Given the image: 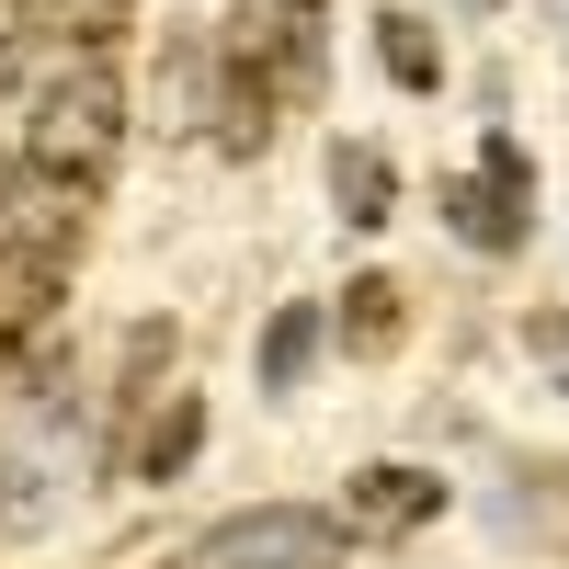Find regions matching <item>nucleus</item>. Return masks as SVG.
Masks as SVG:
<instances>
[{
  "label": "nucleus",
  "mask_w": 569,
  "mask_h": 569,
  "mask_svg": "<svg viewBox=\"0 0 569 569\" xmlns=\"http://www.w3.org/2000/svg\"><path fill=\"white\" fill-rule=\"evenodd\" d=\"M114 149H126V91H114V69L103 58H80V69H58L34 91V126H23V171L46 182V194H91V182L114 171Z\"/></svg>",
  "instance_id": "f257e3e1"
},
{
  "label": "nucleus",
  "mask_w": 569,
  "mask_h": 569,
  "mask_svg": "<svg viewBox=\"0 0 569 569\" xmlns=\"http://www.w3.org/2000/svg\"><path fill=\"white\" fill-rule=\"evenodd\" d=\"M182 569H342V525L308 501H262V512H228Z\"/></svg>",
  "instance_id": "f03ea898"
},
{
  "label": "nucleus",
  "mask_w": 569,
  "mask_h": 569,
  "mask_svg": "<svg viewBox=\"0 0 569 569\" xmlns=\"http://www.w3.org/2000/svg\"><path fill=\"white\" fill-rule=\"evenodd\" d=\"M69 251H80V217L69 206H34L23 228H0V342H23V330L58 308Z\"/></svg>",
  "instance_id": "7ed1b4c3"
},
{
  "label": "nucleus",
  "mask_w": 569,
  "mask_h": 569,
  "mask_svg": "<svg viewBox=\"0 0 569 569\" xmlns=\"http://www.w3.org/2000/svg\"><path fill=\"white\" fill-rule=\"evenodd\" d=\"M273 137V34L262 23H217V149L251 160Z\"/></svg>",
  "instance_id": "20e7f679"
},
{
  "label": "nucleus",
  "mask_w": 569,
  "mask_h": 569,
  "mask_svg": "<svg viewBox=\"0 0 569 569\" xmlns=\"http://www.w3.org/2000/svg\"><path fill=\"white\" fill-rule=\"evenodd\" d=\"M525 206H536V182H525V149H512V137L479 149V182H445L456 240H479V251H512V240H525Z\"/></svg>",
  "instance_id": "39448f33"
},
{
  "label": "nucleus",
  "mask_w": 569,
  "mask_h": 569,
  "mask_svg": "<svg viewBox=\"0 0 569 569\" xmlns=\"http://www.w3.org/2000/svg\"><path fill=\"white\" fill-rule=\"evenodd\" d=\"M433 512H445V479H421V467H365L353 501H342V536L388 547V536H410V525H433Z\"/></svg>",
  "instance_id": "423d86ee"
},
{
  "label": "nucleus",
  "mask_w": 569,
  "mask_h": 569,
  "mask_svg": "<svg viewBox=\"0 0 569 569\" xmlns=\"http://www.w3.org/2000/svg\"><path fill=\"white\" fill-rule=\"evenodd\" d=\"M273 69H284V91H319V69H330V34H319V0H273Z\"/></svg>",
  "instance_id": "0eeeda50"
},
{
  "label": "nucleus",
  "mask_w": 569,
  "mask_h": 569,
  "mask_svg": "<svg viewBox=\"0 0 569 569\" xmlns=\"http://www.w3.org/2000/svg\"><path fill=\"white\" fill-rule=\"evenodd\" d=\"M330 206H342L353 228H376V217L399 206V171L376 160V149H353V137H342V149H330Z\"/></svg>",
  "instance_id": "6e6552de"
},
{
  "label": "nucleus",
  "mask_w": 569,
  "mask_h": 569,
  "mask_svg": "<svg viewBox=\"0 0 569 569\" xmlns=\"http://www.w3.org/2000/svg\"><path fill=\"white\" fill-rule=\"evenodd\" d=\"M308 353H319V308H273V330H262V388L284 399L308 376Z\"/></svg>",
  "instance_id": "1a4fd4ad"
},
{
  "label": "nucleus",
  "mask_w": 569,
  "mask_h": 569,
  "mask_svg": "<svg viewBox=\"0 0 569 569\" xmlns=\"http://www.w3.org/2000/svg\"><path fill=\"white\" fill-rule=\"evenodd\" d=\"M376 46H388V80L399 91H433L445 58H433V34H421V12H376Z\"/></svg>",
  "instance_id": "9d476101"
},
{
  "label": "nucleus",
  "mask_w": 569,
  "mask_h": 569,
  "mask_svg": "<svg viewBox=\"0 0 569 569\" xmlns=\"http://www.w3.org/2000/svg\"><path fill=\"white\" fill-rule=\"evenodd\" d=\"M206 445V410L194 399H160V421H149V445H137V479H171L182 456Z\"/></svg>",
  "instance_id": "9b49d317"
},
{
  "label": "nucleus",
  "mask_w": 569,
  "mask_h": 569,
  "mask_svg": "<svg viewBox=\"0 0 569 569\" xmlns=\"http://www.w3.org/2000/svg\"><path fill=\"white\" fill-rule=\"evenodd\" d=\"M342 308H353V319H342V330H353V353H388V342H399V284H388V273H365Z\"/></svg>",
  "instance_id": "f8f14e48"
},
{
  "label": "nucleus",
  "mask_w": 569,
  "mask_h": 569,
  "mask_svg": "<svg viewBox=\"0 0 569 569\" xmlns=\"http://www.w3.org/2000/svg\"><path fill=\"white\" fill-rule=\"evenodd\" d=\"M0 12H34V23H69V34H103V23H126V0H0Z\"/></svg>",
  "instance_id": "ddd939ff"
},
{
  "label": "nucleus",
  "mask_w": 569,
  "mask_h": 569,
  "mask_svg": "<svg viewBox=\"0 0 569 569\" xmlns=\"http://www.w3.org/2000/svg\"><path fill=\"white\" fill-rule=\"evenodd\" d=\"M525 353H536L558 388H569V308H536V319H525Z\"/></svg>",
  "instance_id": "4468645a"
},
{
  "label": "nucleus",
  "mask_w": 569,
  "mask_h": 569,
  "mask_svg": "<svg viewBox=\"0 0 569 569\" xmlns=\"http://www.w3.org/2000/svg\"><path fill=\"white\" fill-rule=\"evenodd\" d=\"M23 91V34H0V103Z\"/></svg>",
  "instance_id": "2eb2a0df"
},
{
  "label": "nucleus",
  "mask_w": 569,
  "mask_h": 569,
  "mask_svg": "<svg viewBox=\"0 0 569 569\" xmlns=\"http://www.w3.org/2000/svg\"><path fill=\"white\" fill-rule=\"evenodd\" d=\"M547 12H558V34H569V0H547Z\"/></svg>",
  "instance_id": "dca6fc26"
}]
</instances>
